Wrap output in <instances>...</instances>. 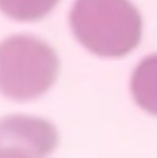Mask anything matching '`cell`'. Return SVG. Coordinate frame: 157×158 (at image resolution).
I'll return each instance as SVG.
<instances>
[{"label": "cell", "mask_w": 157, "mask_h": 158, "mask_svg": "<svg viewBox=\"0 0 157 158\" xmlns=\"http://www.w3.org/2000/svg\"><path fill=\"white\" fill-rule=\"evenodd\" d=\"M70 25L79 42L92 53L120 57L139 44L143 21L129 0H76Z\"/></svg>", "instance_id": "obj_1"}, {"label": "cell", "mask_w": 157, "mask_h": 158, "mask_svg": "<svg viewBox=\"0 0 157 158\" xmlns=\"http://www.w3.org/2000/svg\"><path fill=\"white\" fill-rule=\"evenodd\" d=\"M58 57L46 43L14 35L0 43V94L17 102L43 94L56 81Z\"/></svg>", "instance_id": "obj_2"}, {"label": "cell", "mask_w": 157, "mask_h": 158, "mask_svg": "<svg viewBox=\"0 0 157 158\" xmlns=\"http://www.w3.org/2000/svg\"><path fill=\"white\" fill-rule=\"evenodd\" d=\"M57 142L56 130L43 118L13 115L0 119V156H44Z\"/></svg>", "instance_id": "obj_3"}, {"label": "cell", "mask_w": 157, "mask_h": 158, "mask_svg": "<svg viewBox=\"0 0 157 158\" xmlns=\"http://www.w3.org/2000/svg\"><path fill=\"white\" fill-rule=\"evenodd\" d=\"M130 89L137 105L157 116V55L144 58L137 66L131 77Z\"/></svg>", "instance_id": "obj_4"}, {"label": "cell", "mask_w": 157, "mask_h": 158, "mask_svg": "<svg viewBox=\"0 0 157 158\" xmlns=\"http://www.w3.org/2000/svg\"><path fill=\"white\" fill-rule=\"evenodd\" d=\"M59 0H0V10L19 21H35L46 16Z\"/></svg>", "instance_id": "obj_5"}]
</instances>
